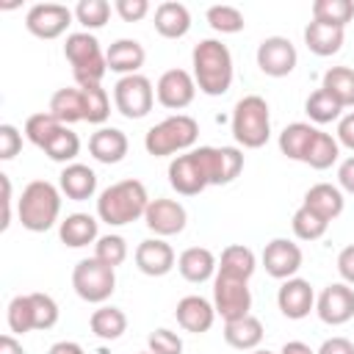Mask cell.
Here are the masks:
<instances>
[{
	"label": "cell",
	"instance_id": "cell-1",
	"mask_svg": "<svg viewBox=\"0 0 354 354\" xmlns=\"http://www.w3.org/2000/svg\"><path fill=\"white\" fill-rule=\"evenodd\" d=\"M191 75L196 80V88L207 97H221L232 86V53L218 39H202L191 53Z\"/></svg>",
	"mask_w": 354,
	"mask_h": 354
},
{
	"label": "cell",
	"instance_id": "cell-2",
	"mask_svg": "<svg viewBox=\"0 0 354 354\" xmlns=\"http://www.w3.org/2000/svg\"><path fill=\"white\" fill-rule=\"evenodd\" d=\"M149 194L147 185L136 177L119 180L113 185H108L105 191H100L97 196V218L111 224V227H124L130 221L144 218L147 207H149Z\"/></svg>",
	"mask_w": 354,
	"mask_h": 354
},
{
	"label": "cell",
	"instance_id": "cell-3",
	"mask_svg": "<svg viewBox=\"0 0 354 354\" xmlns=\"http://www.w3.org/2000/svg\"><path fill=\"white\" fill-rule=\"evenodd\" d=\"M61 216V188L47 180H30L17 199V218L28 232H47Z\"/></svg>",
	"mask_w": 354,
	"mask_h": 354
},
{
	"label": "cell",
	"instance_id": "cell-4",
	"mask_svg": "<svg viewBox=\"0 0 354 354\" xmlns=\"http://www.w3.org/2000/svg\"><path fill=\"white\" fill-rule=\"evenodd\" d=\"M232 138L243 149H260L271 138V111L260 94H246L232 108Z\"/></svg>",
	"mask_w": 354,
	"mask_h": 354
},
{
	"label": "cell",
	"instance_id": "cell-5",
	"mask_svg": "<svg viewBox=\"0 0 354 354\" xmlns=\"http://www.w3.org/2000/svg\"><path fill=\"white\" fill-rule=\"evenodd\" d=\"M199 138V124L194 116L188 113H174V116H166L163 122L152 124L144 136V149L152 155V158H166V155H174L177 152H188L194 149Z\"/></svg>",
	"mask_w": 354,
	"mask_h": 354
},
{
	"label": "cell",
	"instance_id": "cell-6",
	"mask_svg": "<svg viewBox=\"0 0 354 354\" xmlns=\"http://www.w3.org/2000/svg\"><path fill=\"white\" fill-rule=\"evenodd\" d=\"M64 58L72 64V75H75L77 88L102 83V77L108 72L105 53H102L97 36L88 33V30H77V33H69L66 36V41H64Z\"/></svg>",
	"mask_w": 354,
	"mask_h": 354
},
{
	"label": "cell",
	"instance_id": "cell-7",
	"mask_svg": "<svg viewBox=\"0 0 354 354\" xmlns=\"http://www.w3.org/2000/svg\"><path fill=\"white\" fill-rule=\"evenodd\" d=\"M72 288L88 304H105L116 290V268L97 257H86L72 268Z\"/></svg>",
	"mask_w": 354,
	"mask_h": 354
},
{
	"label": "cell",
	"instance_id": "cell-8",
	"mask_svg": "<svg viewBox=\"0 0 354 354\" xmlns=\"http://www.w3.org/2000/svg\"><path fill=\"white\" fill-rule=\"evenodd\" d=\"M113 105L124 119H144L155 105V88L147 75H124L113 86Z\"/></svg>",
	"mask_w": 354,
	"mask_h": 354
},
{
	"label": "cell",
	"instance_id": "cell-9",
	"mask_svg": "<svg viewBox=\"0 0 354 354\" xmlns=\"http://www.w3.org/2000/svg\"><path fill=\"white\" fill-rule=\"evenodd\" d=\"M213 307H216V315H221L224 324L249 315V310H252L249 282L246 279L216 274L213 277Z\"/></svg>",
	"mask_w": 354,
	"mask_h": 354
},
{
	"label": "cell",
	"instance_id": "cell-10",
	"mask_svg": "<svg viewBox=\"0 0 354 354\" xmlns=\"http://www.w3.org/2000/svg\"><path fill=\"white\" fill-rule=\"evenodd\" d=\"M169 185L183 196H196L210 185L205 163H202V155H199V147L171 158V163H169Z\"/></svg>",
	"mask_w": 354,
	"mask_h": 354
},
{
	"label": "cell",
	"instance_id": "cell-11",
	"mask_svg": "<svg viewBox=\"0 0 354 354\" xmlns=\"http://www.w3.org/2000/svg\"><path fill=\"white\" fill-rule=\"evenodd\" d=\"M72 19H75V11L61 6V3H36L25 14V28L36 39L50 41V39L64 36L66 28L72 25Z\"/></svg>",
	"mask_w": 354,
	"mask_h": 354
},
{
	"label": "cell",
	"instance_id": "cell-12",
	"mask_svg": "<svg viewBox=\"0 0 354 354\" xmlns=\"http://www.w3.org/2000/svg\"><path fill=\"white\" fill-rule=\"evenodd\" d=\"M254 58H257L260 72L268 77H288L299 64V53H296L293 41L285 36H266L257 44Z\"/></svg>",
	"mask_w": 354,
	"mask_h": 354
},
{
	"label": "cell",
	"instance_id": "cell-13",
	"mask_svg": "<svg viewBox=\"0 0 354 354\" xmlns=\"http://www.w3.org/2000/svg\"><path fill=\"white\" fill-rule=\"evenodd\" d=\"M315 313L329 326H343L354 318V288L346 282L326 285L315 299Z\"/></svg>",
	"mask_w": 354,
	"mask_h": 354
},
{
	"label": "cell",
	"instance_id": "cell-14",
	"mask_svg": "<svg viewBox=\"0 0 354 354\" xmlns=\"http://www.w3.org/2000/svg\"><path fill=\"white\" fill-rule=\"evenodd\" d=\"M196 97V80L185 69H166L155 83V100L169 111H183Z\"/></svg>",
	"mask_w": 354,
	"mask_h": 354
},
{
	"label": "cell",
	"instance_id": "cell-15",
	"mask_svg": "<svg viewBox=\"0 0 354 354\" xmlns=\"http://www.w3.org/2000/svg\"><path fill=\"white\" fill-rule=\"evenodd\" d=\"M301 260H304V254H301L299 243H293L288 238L268 241L266 249H263V254H260V263H263L266 274L274 277V279H282V282L290 279V277H296V271L301 268Z\"/></svg>",
	"mask_w": 354,
	"mask_h": 354
},
{
	"label": "cell",
	"instance_id": "cell-16",
	"mask_svg": "<svg viewBox=\"0 0 354 354\" xmlns=\"http://www.w3.org/2000/svg\"><path fill=\"white\" fill-rule=\"evenodd\" d=\"M144 224L149 232H155V238H169V235H180L188 224V213L177 199H152L147 213H144Z\"/></svg>",
	"mask_w": 354,
	"mask_h": 354
},
{
	"label": "cell",
	"instance_id": "cell-17",
	"mask_svg": "<svg viewBox=\"0 0 354 354\" xmlns=\"http://www.w3.org/2000/svg\"><path fill=\"white\" fill-rule=\"evenodd\" d=\"M210 185H227L243 171V152L238 147H199Z\"/></svg>",
	"mask_w": 354,
	"mask_h": 354
},
{
	"label": "cell",
	"instance_id": "cell-18",
	"mask_svg": "<svg viewBox=\"0 0 354 354\" xmlns=\"http://www.w3.org/2000/svg\"><path fill=\"white\" fill-rule=\"evenodd\" d=\"M277 307L285 318L290 321H301L315 310V290L307 279L301 277H290L279 285L277 290Z\"/></svg>",
	"mask_w": 354,
	"mask_h": 354
},
{
	"label": "cell",
	"instance_id": "cell-19",
	"mask_svg": "<svg viewBox=\"0 0 354 354\" xmlns=\"http://www.w3.org/2000/svg\"><path fill=\"white\" fill-rule=\"evenodd\" d=\"M174 318H177V324H180L185 332H191V335H205V332L213 326V321H216V307H213L210 299L191 293V296H183V299L177 301Z\"/></svg>",
	"mask_w": 354,
	"mask_h": 354
},
{
	"label": "cell",
	"instance_id": "cell-20",
	"mask_svg": "<svg viewBox=\"0 0 354 354\" xmlns=\"http://www.w3.org/2000/svg\"><path fill=\"white\" fill-rule=\"evenodd\" d=\"M136 266L147 277H166L177 266V257L163 238H147L136 246Z\"/></svg>",
	"mask_w": 354,
	"mask_h": 354
},
{
	"label": "cell",
	"instance_id": "cell-21",
	"mask_svg": "<svg viewBox=\"0 0 354 354\" xmlns=\"http://www.w3.org/2000/svg\"><path fill=\"white\" fill-rule=\"evenodd\" d=\"M177 271H180V277H183L185 282L202 285V282H207V279L216 277L218 260H216V254H213L210 249H205V246H188V249H183L180 257H177Z\"/></svg>",
	"mask_w": 354,
	"mask_h": 354
},
{
	"label": "cell",
	"instance_id": "cell-22",
	"mask_svg": "<svg viewBox=\"0 0 354 354\" xmlns=\"http://www.w3.org/2000/svg\"><path fill=\"white\" fill-rule=\"evenodd\" d=\"M58 188L72 202H86L97 194V174L86 163H69L58 174Z\"/></svg>",
	"mask_w": 354,
	"mask_h": 354
},
{
	"label": "cell",
	"instance_id": "cell-23",
	"mask_svg": "<svg viewBox=\"0 0 354 354\" xmlns=\"http://www.w3.org/2000/svg\"><path fill=\"white\" fill-rule=\"evenodd\" d=\"M105 61H108V69L122 75V77L124 75H138V69L147 61V50L136 39H116L105 50Z\"/></svg>",
	"mask_w": 354,
	"mask_h": 354
},
{
	"label": "cell",
	"instance_id": "cell-24",
	"mask_svg": "<svg viewBox=\"0 0 354 354\" xmlns=\"http://www.w3.org/2000/svg\"><path fill=\"white\" fill-rule=\"evenodd\" d=\"M127 149H130V141H127V136H124L119 127H100V130L91 133V138H88V152H91V158L100 160V163H105V166L124 160Z\"/></svg>",
	"mask_w": 354,
	"mask_h": 354
},
{
	"label": "cell",
	"instance_id": "cell-25",
	"mask_svg": "<svg viewBox=\"0 0 354 354\" xmlns=\"http://www.w3.org/2000/svg\"><path fill=\"white\" fill-rule=\"evenodd\" d=\"M58 238L69 249H80V246L97 243V238H100V221L94 216H88V213H69L58 224Z\"/></svg>",
	"mask_w": 354,
	"mask_h": 354
},
{
	"label": "cell",
	"instance_id": "cell-26",
	"mask_svg": "<svg viewBox=\"0 0 354 354\" xmlns=\"http://www.w3.org/2000/svg\"><path fill=\"white\" fill-rule=\"evenodd\" d=\"M301 205L310 207V210H315L321 218L335 221V218L343 213L346 199H343V191H340L337 185H332V183H315V185L307 188Z\"/></svg>",
	"mask_w": 354,
	"mask_h": 354
},
{
	"label": "cell",
	"instance_id": "cell-27",
	"mask_svg": "<svg viewBox=\"0 0 354 354\" xmlns=\"http://www.w3.org/2000/svg\"><path fill=\"white\" fill-rule=\"evenodd\" d=\"M263 335H266L263 321L254 318L252 313L238 318V321H227L224 324V340H227V346H232L238 351H254L263 343Z\"/></svg>",
	"mask_w": 354,
	"mask_h": 354
},
{
	"label": "cell",
	"instance_id": "cell-28",
	"mask_svg": "<svg viewBox=\"0 0 354 354\" xmlns=\"http://www.w3.org/2000/svg\"><path fill=\"white\" fill-rule=\"evenodd\" d=\"M155 30L163 39H183L191 30V11L174 0L160 3L155 8Z\"/></svg>",
	"mask_w": 354,
	"mask_h": 354
},
{
	"label": "cell",
	"instance_id": "cell-29",
	"mask_svg": "<svg viewBox=\"0 0 354 354\" xmlns=\"http://www.w3.org/2000/svg\"><path fill=\"white\" fill-rule=\"evenodd\" d=\"M343 39H346L343 28H335V25H326V22H315L313 19L304 28V44H307V50L315 53V55H321V58L340 53Z\"/></svg>",
	"mask_w": 354,
	"mask_h": 354
},
{
	"label": "cell",
	"instance_id": "cell-30",
	"mask_svg": "<svg viewBox=\"0 0 354 354\" xmlns=\"http://www.w3.org/2000/svg\"><path fill=\"white\" fill-rule=\"evenodd\" d=\"M254 268H257L254 252L249 246H243V243H230L221 252V257H218V271L216 274H224V277H235V279H246L249 282L252 274H254Z\"/></svg>",
	"mask_w": 354,
	"mask_h": 354
},
{
	"label": "cell",
	"instance_id": "cell-31",
	"mask_svg": "<svg viewBox=\"0 0 354 354\" xmlns=\"http://www.w3.org/2000/svg\"><path fill=\"white\" fill-rule=\"evenodd\" d=\"M50 113L61 122V124H75V122H86V102H83V88H58L50 97Z\"/></svg>",
	"mask_w": 354,
	"mask_h": 354
},
{
	"label": "cell",
	"instance_id": "cell-32",
	"mask_svg": "<svg viewBox=\"0 0 354 354\" xmlns=\"http://www.w3.org/2000/svg\"><path fill=\"white\" fill-rule=\"evenodd\" d=\"M88 326H91V335L100 340H119L127 332V315L113 304H102L91 313Z\"/></svg>",
	"mask_w": 354,
	"mask_h": 354
},
{
	"label": "cell",
	"instance_id": "cell-33",
	"mask_svg": "<svg viewBox=\"0 0 354 354\" xmlns=\"http://www.w3.org/2000/svg\"><path fill=\"white\" fill-rule=\"evenodd\" d=\"M321 88L337 100L343 108H354V69L351 66H329L321 77Z\"/></svg>",
	"mask_w": 354,
	"mask_h": 354
},
{
	"label": "cell",
	"instance_id": "cell-34",
	"mask_svg": "<svg viewBox=\"0 0 354 354\" xmlns=\"http://www.w3.org/2000/svg\"><path fill=\"white\" fill-rule=\"evenodd\" d=\"M315 130H318V127H313L310 122H290V124L279 133V141H277V144H279V152H282L285 158H290V160H304V152H307V147H310Z\"/></svg>",
	"mask_w": 354,
	"mask_h": 354
},
{
	"label": "cell",
	"instance_id": "cell-35",
	"mask_svg": "<svg viewBox=\"0 0 354 354\" xmlns=\"http://www.w3.org/2000/svg\"><path fill=\"white\" fill-rule=\"evenodd\" d=\"M337 158H340V144H337V138L329 136V133H324V130H315V136H313V141H310V147H307L301 163H307L310 169L324 171V169H329L332 163H337Z\"/></svg>",
	"mask_w": 354,
	"mask_h": 354
},
{
	"label": "cell",
	"instance_id": "cell-36",
	"mask_svg": "<svg viewBox=\"0 0 354 354\" xmlns=\"http://www.w3.org/2000/svg\"><path fill=\"white\" fill-rule=\"evenodd\" d=\"M44 155L50 160H55V163H64V166L75 163V158L80 155V138H77V133L69 130L66 124H61L55 130V136L44 144Z\"/></svg>",
	"mask_w": 354,
	"mask_h": 354
},
{
	"label": "cell",
	"instance_id": "cell-37",
	"mask_svg": "<svg viewBox=\"0 0 354 354\" xmlns=\"http://www.w3.org/2000/svg\"><path fill=\"white\" fill-rule=\"evenodd\" d=\"M304 113L310 116V122L315 124H329V122H340L343 105L337 100H332L324 88H315L307 100H304Z\"/></svg>",
	"mask_w": 354,
	"mask_h": 354
},
{
	"label": "cell",
	"instance_id": "cell-38",
	"mask_svg": "<svg viewBox=\"0 0 354 354\" xmlns=\"http://www.w3.org/2000/svg\"><path fill=\"white\" fill-rule=\"evenodd\" d=\"M313 19L346 30V25L354 19V3L351 0H315L313 3Z\"/></svg>",
	"mask_w": 354,
	"mask_h": 354
},
{
	"label": "cell",
	"instance_id": "cell-39",
	"mask_svg": "<svg viewBox=\"0 0 354 354\" xmlns=\"http://www.w3.org/2000/svg\"><path fill=\"white\" fill-rule=\"evenodd\" d=\"M58 127H61V122H58L50 111H39V113H30V116L25 119V138H28L33 147L44 149V144L55 136Z\"/></svg>",
	"mask_w": 354,
	"mask_h": 354
},
{
	"label": "cell",
	"instance_id": "cell-40",
	"mask_svg": "<svg viewBox=\"0 0 354 354\" xmlns=\"http://www.w3.org/2000/svg\"><path fill=\"white\" fill-rule=\"evenodd\" d=\"M290 227H293V235H296L299 241H318V238H324V232H326L329 221H326V218H321L315 210H310V207H304V205H301V207L293 213Z\"/></svg>",
	"mask_w": 354,
	"mask_h": 354
},
{
	"label": "cell",
	"instance_id": "cell-41",
	"mask_svg": "<svg viewBox=\"0 0 354 354\" xmlns=\"http://www.w3.org/2000/svg\"><path fill=\"white\" fill-rule=\"evenodd\" d=\"M8 329L11 335H28L33 332V304H30V293H19L8 301V313H6Z\"/></svg>",
	"mask_w": 354,
	"mask_h": 354
},
{
	"label": "cell",
	"instance_id": "cell-42",
	"mask_svg": "<svg viewBox=\"0 0 354 354\" xmlns=\"http://www.w3.org/2000/svg\"><path fill=\"white\" fill-rule=\"evenodd\" d=\"M205 19H207V25L216 33H241L246 28L243 11L235 8V6H210L207 14H205Z\"/></svg>",
	"mask_w": 354,
	"mask_h": 354
},
{
	"label": "cell",
	"instance_id": "cell-43",
	"mask_svg": "<svg viewBox=\"0 0 354 354\" xmlns=\"http://www.w3.org/2000/svg\"><path fill=\"white\" fill-rule=\"evenodd\" d=\"M83 102H86V122L88 124H105L111 116V97L102 88V83L97 86H83Z\"/></svg>",
	"mask_w": 354,
	"mask_h": 354
},
{
	"label": "cell",
	"instance_id": "cell-44",
	"mask_svg": "<svg viewBox=\"0 0 354 354\" xmlns=\"http://www.w3.org/2000/svg\"><path fill=\"white\" fill-rule=\"evenodd\" d=\"M75 19L86 30H100L111 19V3L108 0H80L75 6Z\"/></svg>",
	"mask_w": 354,
	"mask_h": 354
},
{
	"label": "cell",
	"instance_id": "cell-45",
	"mask_svg": "<svg viewBox=\"0 0 354 354\" xmlns=\"http://www.w3.org/2000/svg\"><path fill=\"white\" fill-rule=\"evenodd\" d=\"M94 257H97L100 263L116 268V266H122V263L127 260V241H124L122 235H113V232L100 235L97 243H94Z\"/></svg>",
	"mask_w": 354,
	"mask_h": 354
},
{
	"label": "cell",
	"instance_id": "cell-46",
	"mask_svg": "<svg viewBox=\"0 0 354 354\" xmlns=\"http://www.w3.org/2000/svg\"><path fill=\"white\" fill-rule=\"evenodd\" d=\"M30 304H33V326L39 332L53 329L58 324V304L50 293H30Z\"/></svg>",
	"mask_w": 354,
	"mask_h": 354
},
{
	"label": "cell",
	"instance_id": "cell-47",
	"mask_svg": "<svg viewBox=\"0 0 354 354\" xmlns=\"http://www.w3.org/2000/svg\"><path fill=\"white\" fill-rule=\"evenodd\" d=\"M147 351H152V354H183V337H180L177 332L160 326V329L149 332V337H147Z\"/></svg>",
	"mask_w": 354,
	"mask_h": 354
},
{
	"label": "cell",
	"instance_id": "cell-48",
	"mask_svg": "<svg viewBox=\"0 0 354 354\" xmlns=\"http://www.w3.org/2000/svg\"><path fill=\"white\" fill-rule=\"evenodd\" d=\"M22 149V133L14 124H0V160H11L17 158Z\"/></svg>",
	"mask_w": 354,
	"mask_h": 354
},
{
	"label": "cell",
	"instance_id": "cell-49",
	"mask_svg": "<svg viewBox=\"0 0 354 354\" xmlns=\"http://www.w3.org/2000/svg\"><path fill=\"white\" fill-rule=\"evenodd\" d=\"M113 11L124 19V22H141L149 14V3L147 0H116Z\"/></svg>",
	"mask_w": 354,
	"mask_h": 354
},
{
	"label": "cell",
	"instance_id": "cell-50",
	"mask_svg": "<svg viewBox=\"0 0 354 354\" xmlns=\"http://www.w3.org/2000/svg\"><path fill=\"white\" fill-rule=\"evenodd\" d=\"M337 274H340V279L346 285L354 288V243L340 249V254H337Z\"/></svg>",
	"mask_w": 354,
	"mask_h": 354
},
{
	"label": "cell",
	"instance_id": "cell-51",
	"mask_svg": "<svg viewBox=\"0 0 354 354\" xmlns=\"http://www.w3.org/2000/svg\"><path fill=\"white\" fill-rule=\"evenodd\" d=\"M337 144L354 152V111L340 116V122H337Z\"/></svg>",
	"mask_w": 354,
	"mask_h": 354
},
{
	"label": "cell",
	"instance_id": "cell-52",
	"mask_svg": "<svg viewBox=\"0 0 354 354\" xmlns=\"http://www.w3.org/2000/svg\"><path fill=\"white\" fill-rule=\"evenodd\" d=\"M337 188L354 196V155L337 166Z\"/></svg>",
	"mask_w": 354,
	"mask_h": 354
},
{
	"label": "cell",
	"instance_id": "cell-53",
	"mask_svg": "<svg viewBox=\"0 0 354 354\" xmlns=\"http://www.w3.org/2000/svg\"><path fill=\"white\" fill-rule=\"evenodd\" d=\"M315 354H354V343L348 337H326Z\"/></svg>",
	"mask_w": 354,
	"mask_h": 354
},
{
	"label": "cell",
	"instance_id": "cell-54",
	"mask_svg": "<svg viewBox=\"0 0 354 354\" xmlns=\"http://www.w3.org/2000/svg\"><path fill=\"white\" fill-rule=\"evenodd\" d=\"M0 183H3V207H6L0 230H8V224H11V202H14V196H11V180H8V174H0Z\"/></svg>",
	"mask_w": 354,
	"mask_h": 354
},
{
	"label": "cell",
	"instance_id": "cell-55",
	"mask_svg": "<svg viewBox=\"0 0 354 354\" xmlns=\"http://www.w3.org/2000/svg\"><path fill=\"white\" fill-rule=\"evenodd\" d=\"M47 354H86V351H83V346L75 343V340H58V343L50 346Z\"/></svg>",
	"mask_w": 354,
	"mask_h": 354
},
{
	"label": "cell",
	"instance_id": "cell-56",
	"mask_svg": "<svg viewBox=\"0 0 354 354\" xmlns=\"http://www.w3.org/2000/svg\"><path fill=\"white\" fill-rule=\"evenodd\" d=\"M0 354H25V348L14 335H3L0 337Z\"/></svg>",
	"mask_w": 354,
	"mask_h": 354
},
{
	"label": "cell",
	"instance_id": "cell-57",
	"mask_svg": "<svg viewBox=\"0 0 354 354\" xmlns=\"http://www.w3.org/2000/svg\"><path fill=\"white\" fill-rule=\"evenodd\" d=\"M279 354H315L304 340H288L282 348H279Z\"/></svg>",
	"mask_w": 354,
	"mask_h": 354
},
{
	"label": "cell",
	"instance_id": "cell-58",
	"mask_svg": "<svg viewBox=\"0 0 354 354\" xmlns=\"http://www.w3.org/2000/svg\"><path fill=\"white\" fill-rule=\"evenodd\" d=\"M249 354H274V351H268V348H254V351H249Z\"/></svg>",
	"mask_w": 354,
	"mask_h": 354
},
{
	"label": "cell",
	"instance_id": "cell-59",
	"mask_svg": "<svg viewBox=\"0 0 354 354\" xmlns=\"http://www.w3.org/2000/svg\"><path fill=\"white\" fill-rule=\"evenodd\" d=\"M138 354H152V351H138Z\"/></svg>",
	"mask_w": 354,
	"mask_h": 354
}]
</instances>
